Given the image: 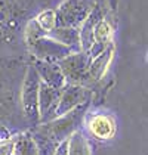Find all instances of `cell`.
Masks as SVG:
<instances>
[{"mask_svg": "<svg viewBox=\"0 0 148 155\" xmlns=\"http://www.w3.org/2000/svg\"><path fill=\"white\" fill-rule=\"evenodd\" d=\"M89 105L90 102H85L64 115L55 117L42 124H37L36 130L33 133L40 134L42 137L48 139L49 142H53L55 145L61 143L62 140H67L76 130H80V124L83 123L85 115L87 114Z\"/></svg>", "mask_w": 148, "mask_h": 155, "instance_id": "6da1fadb", "label": "cell"}, {"mask_svg": "<svg viewBox=\"0 0 148 155\" xmlns=\"http://www.w3.org/2000/svg\"><path fill=\"white\" fill-rule=\"evenodd\" d=\"M95 0H62L55 11L56 27L79 28L95 6Z\"/></svg>", "mask_w": 148, "mask_h": 155, "instance_id": "7a4b0ae2", "label": "cell"}, {"mask_svg": "<svg viewBox=\"0 0 148 155\" xmlns=\"http://www.w3.org/2000/svg\"><path fill=\"white\" fill-rule=\"evenodd\" d=\"M89 55L85 52H73L65 58L59 59L56 64L59 65L62 75L67 84L90 87L89 77H87V67H89Z\"/></svg>", "mask_w": 148, "mask_h": 155, "instance_id": "3957f363", "label": "cell"}, {"mask_svg": "<svg viewBox=\"0 0 148 155\" xmlns=\"http://www.w3.org/2000/svg\"><path fill=\"white\" fill-rule=\"evenodd\" d=\"M39 86L40 78L36 70L33 65H28L21 86V105L25 118L34 124H39Z\"/></svg>", "mask_w": 148, "mask_h": 155, "instance_id": "277c9868", "label": "cell"}, {"mask_svg": "<svg viewBox=\"0 0 148 155\" xmlns=\"http://www.w3.org/2000/svg\"><path fill=\"white\" fill-rule=\"evenodd\" d=\"M117 27V15H116V8L111 6L107 12L104 13V16L99 19L96 25L93 27V33H92V46L89 49L87 55L89 58H95L99 55L104 49H107L111 43L114 41V31Z\"/></svg>", "mask_w": 148, "mask_h": 155, "instance_id": "5b68a950", "label": "cell"}, {"mask_svg": "<svg viewBox=\"0 0 148 155\" xmlns=\"http://www.w3.org/2000/svg\"><path fill=\"white\" fill-rule=\"evenodd\" d=\"M83 121L90 137L99 142L111 140L117 133V123L110 114H105V112L86 114Z\"/></svg>", "mask_w": 148, "mask_h": 155, "instance_id": "8992f818", "label": "cell"}, {"mask_svg": "<svg viewBox=\"0 0 148 155\" xmlns=\"http://www.w3.org/2000/svg\"><path fill=\"white\" fill-rule=\"evenodd\" d=\"M85 102H90V89L89 87L65 84L61 89L59 101H58V105L55 109L53 118L70 112L71 109L77 108L79 105H82Z\"/></svg>", "mask_w": 148, "mask_h": 155, "instance_id": "52a82bcc", "label": "cell"}, {"mask_svg": "<svg viewBox=\"0 0 148 155\" xmlns=\"http://www.w3.org/2000/svg\"><path fill=\"white\" fill-rule=\"evenodd\" d=\"M28 50L33 53L36 59L46 61V62H58L59 59L65 58L67 55L73 53L67 46L52 40L48 36L37 38L34 43L28 46Z\"/></svg>", "mask_w": 148, "mask_h": 155, "instance_id": "ba28073f", "label": "cell"}, {"mask_svg": "<svg viewBox=\"0 0 148 155\" xmlns=\"http://www.w3.org/2000/svg\"><path fill=\"white\" fill-rule=\"evenodd\" d=\"M59 93L61 90L53 89L40 81V86H39V124L53 118L55 109L59 101Z\"/></svg>", "mask_w": 148, "mask_h": 155, "instance_id": "9c48e42d", "label": "cell"}, {"mask_svg": "<svg viewBox=\"0 0 148 155\" xmlns=\"http://www.w3.org/2000/svg\"><path fill=\"white\" fill-rule=\"evenodd\" d=\"M114 53H116V43L113 41L107 49H104L99 55L89 61V67H87V77H89V83L90 86L93 83H99L110 68L111 62L114 59Z\"/></svg>", "mask_w": 148, "mask_h": 155, "instance_id": "30bf717a", "label": "cell"}, {"mask_svg": "<svg viewBox=\"0 0 148 155\" xmlns=\"http://www.w3.org/2000/svg\"><path fill=\"white\" fill-rule=\"evenodd\" d=\"M33 67H34V70H36L42 83L48 84V86L53 87V89H58V90H61L62 87L67 84L64 75H62L61 68H59V65L56 62H46V61L36 59Z\"/></svg>", "mask_w": 148, "mask_h": 155, "instance_id": "8fae6325", "label": "cell"}, {"mask_svg": "<svg viewBox=\"0 0 148 155\" xmlns=\"http://www.w3.org/2000/svg\"><path fill=\"white\" fill-rule=\"evenodd\" d=\"M104 9L99 6V3H95V6L92 8L90 13L86 16V19L82 22L79 27V38H80V49L82 52L87 53L89 49L92 46V33H93V27L96 25L99 19L104 16Z\"/></svg>", "mask_w": 148, "mask_h": 155, "instance_id": "7c38bea8", "label": "cell"}, {"mask_svg": "<svg viewBox=\"0 0 148 155\" xmlns=\"http://www.w3.org/2000/svg\"><path fill=\"white\" fill-rule=\"evenodd\" d=\"M52 40L61 43L70 49L71 52H80V38H79V28L71 27H55L46 34Z\"/></svg>", "mask_w": 148, "mask_h": 155, "instance_id": "4fadbf2b", "label": "cell"}, {"mask_svg": "<svg viewBox=\"0 0 148 155\" xmlns=\"http://www.w3.org/2000/svg\"><path fill=\"white\" fill-rule=\"evenodd\" d=\"M15 151L13 155H40V149L33 131H21L13 136Z\"/></svg>", "mask_w": 148, "mask_h": 155, "instance_id": "5bb4252c", "label": "cell"}, {"mask_svg": "<svg viewBox=\"0 0 148 155\" xmlns=\"http://www.w3.org/2000/svg\"><path fill=\"white\" fill-rule=\"evenodd\" d=\"M67 155H92L87 137L82 130H76L67 139Z\"/></svg>", "mask_w": 148, "mask_h": 155, "instance_id": "9a60e30c", "label": "cell"}, {"mask_svg": "<svg viewBox=\"0 0 148 155\" xmlns=\"http://www.w3.org/2000/svg\"><path fill=\"white\" fill-rule=\"evenodd\" d=\"M36 21V24L48 34L50 30H53L56 27V18H55V11L53 9H46V11H42L37 16L33 18Z\"/></svg>", "mask_w": 148, "mask_h": 155, "instance_id": "2e32d148", "label": "cell"}, {"mask_svg": "<svg viewBox=\"0 0 148 155\" xmlns=\"http://www.w3.org/2000/svg\"><path fill=\"white\" fill-rule=\"evenodd\" d=\"M13 136L0 139V155H13V151H15V139H13Z\"/></svg>", "mask_w": 148, "mask_h": 155, "instance_id": "e0dca14e", "label": "cell"}, {"mask_svg": "<svg viewBox=\"0 0 148 155\" xmlns=\"http://www.w3.org/2000/svg\"><path fill=\"white\" fill-rule=\"evenodd\" d=\"M52 155H67V140H62L61 143L55 145V151Z\"/></svg>", "mask_w": 148, "mask_h": 155, "instance_id": "ac0fdd59", "label": "cell"}]
</instances>
